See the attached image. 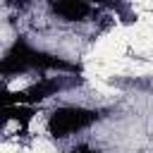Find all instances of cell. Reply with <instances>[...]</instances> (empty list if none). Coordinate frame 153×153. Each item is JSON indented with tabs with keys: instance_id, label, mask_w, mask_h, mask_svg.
<instances>
[{
	"instance_id": "cell-1",
	"label": "cell",
	"mask_w": 153,
	"mask_h": 153,
	"mask_svg": "<svg viewBox=\"0 0 153 153\" xmlns=\"http://www.w3.org/2000/svg\"><path fill=\"white\" fill-rule=\"evenodd\" d=\"M127 29H129V48L139 55H148L153 50V29L141 24L139 19Z\"/></svg>"
},
{
	"instance_id": "cell-2",
	"label": "cell",
	"mask_w": 153,
	"mask_h": 153,
	"mask_svg": "<svg viewBox=\"0 0 153 153\" xmlns=\"http://www.w3.org/2000/svg\"><path fill=\"white\" fill-rule=\"evenodd\" d=\"M22 153H57V146L50 139H45V136H36L33 143L29 148H24Z\"/></svg>"
},
{
	"instance_id": "cell-3",
	"label": "cell",
	"mask_w": 153,
	"mask_h": 153,
	"mask_svg": "<svg viewBox=\"0 0 153 153\" xmlns=\"http://www.w3.org/2000/svg\"><path fill=\"white\" fill-rule=\"evenodd\" d=\"M29 84H31V79H29V76H14V79L7 84V91H10V93H17V91L29 88Z\"/></svg>"
},
{
	"instance_id": "cell-4",
	"label": "cell",
	"mask_w": 153,
	"mask_h": 153,
	"mask_svg": "<svg viewBox=\"0 0 153 153\" xmlns=\"http://www.w3.org/2000/svg\"><path fill=\"white\" fill-rule=\"evenodd\" d=\"M29 131H31L33 136L43 134V115H33V117H31V122H29Z\"/></svg>"
},
{
	"instance_id": "cell-5",
	"label": "cell",
	"mask_w": 153,
	"mask_h": 153,
	"mask_svg": "<svg viewBox=\"0 0 153 153\" xmlns=\"http://www.w3.org/2000/svg\"><path fill=\"white\" fill-rule=\"evenodd\" d=\"M0 153H22V148H19L17 141H2L0 143Z\"/></svg>"
}]
</instances>
